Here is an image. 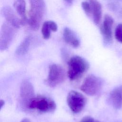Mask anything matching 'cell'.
Segmentation results:
<instances>
[{
	"label": "cell",
	"mask_w": 122,
	"mask_h": 122,
	"mask_svg": "<svg viewBox=\"0 0 122 122\" xmlns=\"http://www.w3.org/2000/svg\"><path fill=\"white\" fill-rule=\"evenodd\" d=\"M30 9L29 12L28 24L34 30L39 29L44 17L46 5L44 0H29Z\"/></svg>",
	"instance_id": "cell-1"
},
{
	"label": "cell",
	"mask_w": 122,
	"mask_h": 122,
	"mask_svg": "<svg viewBox=\"0 0 122 122\" xmlns=\"http://www.w3.org/2000/svg\"><path fill=\"white\" fill-rule=\"evenodd\" d=\"M89 67V63L85 59L79 56H73L68 62V77L71 81L76 80L81 77Z\"/></svg>",
	"instance_id": "cell-2"
},
{
	"label": "cell",
	"mask_w": 122,
	"mask_h": 122,
	"mask_svg": "<svg viewBox=\"0 0 122 122\" xmlns=\"http://www.w3.org/2000/svg\"><path fill=\"white\" fill-rule=\"evenodd\" d=\"M56 108V104L51 98L43 95L35 96L30 102L28 109L36 110L42 113L54 112Z\"/></svg>",
	"instance_id": "cell-3"
},
{
	"label": "cell",
	"mask_w": 122,
	"mask_h": 122,
	"mask_svg": "<svg viewBox=\"0 0 122 122\" xmlns=\"http://www.w3.org/2000/svg\"><path fill=\"white\" fill-rule=\"evenodd\" d=\"M103 81L101 78L91 74L84 79L81 86L80 89L85 94L93 96L101 91Z\"/></svg>",
	"instance_id": "cell-4"
},
{
	"label": "cell",
	"mask_w": 122,
	"mask_h": 122,
	"mask_svg": "<svg viewBox=\"0 0 122 122\" xmlns=\"http://www.w3.org/2000/svg\"><path fill=\"white\" fill-rule=\"evenodd\" d=\"M65 79V73L62 66L53 63L49 66L48 75L45 83L50 87H54L63 82Z\"/></svg>",
	"instance_id": "cell-5"
},
{
	"label": "cell",
	"mask_w": 122,
	"mask_h": 122,
	"mask_svg": "<svg viewBox=\"0 0 122 122\" xmlns=\"http://www.w3.org/2000/svg\"><path fill=\"white\" fill-rule=\"evenodd\" d=\"M86 98L81 93L76 91H70L67 97V102L71 111L78 113L84 109L86 103Z\"/></svg>",
	"instance_id": "cell-6"
},
{
	"label": "cell",
	"mask_w": 122,
	"mask_h": 122,
	"mask_svg": "<svg viewBox=\"0 0 122 122\" xmlns=\"http://www.w3.org/2000/svg\"><path fill=\"white\" fill-rule=\"evenodd\" d=\"M15 28L7 22L3 23L0 35V50L1 51L7 49L10 45L15 34Z\"/></svg>",
	"instance_id": "cell-7"
},
{
	"label": "cell",
	"mask_w": 122,
	"mask_h": 122,
	"mask_svg": "<svg viewBox=\"0 0 122 122\" xmlns=\"http://www.w3.org/2000/svg\"><path fill=\"white\" fill-rule=\"evenodd\" d=\"M20 94L22 106L28 109L30 102L35 97L34 87L28 80L22 81L20 86Z\"/></svg>",
	"instance_id": "cell-8"
},
{
	"label": "cell",
	"mask_w": 122,
	"mask_h": 122,
	"mask_svg": "<svg viewBox=\"0 0 122 122\" xmlns=\"http://www.w3.org/2000/svg\"><path fill=\"white\" fill-rule=\"evenodd\" d=\"M113 21V18L109 15L106 14L104 16L103 22L100 27V30L105 44H109L112 42V28Z\"/></svg>",
	"instance_id": "cell-9"
},
{
	"label": "cell",
	"mask_w": 122,
	"mask_h": 122,
	"mask_svg": "<svg viewBox=\"0 0 122 122\" xmlns=\"http://www.w3.org/2000/svg\"><path fill=\"white\" fill-rule=\"evenodd\" d=\"M2 16L15 29H18L21 25L20 20L18 17L15 11L9 6L2 8L0 11Z\"/></svg>",
	"instance_id": "cell-10"
},
{
	"label": "cell",
	"mask_w": 122,
	"mask_h": 122,
	"mask_svg": "<svg viewBox=\"0 0 122 122\" xmlns=\"http://www.w3.org/2000/svg\"><path fill=\"white\" fill-rule=\"evenodd\" d=\"M110 102L115 109H120L122 107V85L113 89L109 95Z\"/></svg>",
	"instance_id": "cell-11"
},
{
	"label": "cell",
	"mask_w": 122,
	"mask_h": 122,
	"mask_svg": "<svg viewBox=\"0 0 122 122\" xmlns=\"http://www.w3.org/2000/svg\"><path fill=\"white\" fill-rule=\"evenodd\" d=\"M90 4L91 15L93 22L98 25L101 21L102 16V7L101 3L97 0H87Z\"/></svg>",
	"instance_id": "cell-12"
},
{
	"label": "cell",
	"mask_w": 122,
	"mask_h": 122,
	"mask_svg": "<svg viewBox=\"0 0 122 122\" xmlns=\"http://www.w3.org/2000/svg\"><path fill=\"white\" fill-rule=\"evenodd\" d=\"M63 38L66 43L74 48H77L80 45V41L76 34L68 27H65L63 29Z\"/></svg>",
	"instance_id": "cell-13"
},
{
	"label": "cell",
	"mask_w": 122,
	"mask_h": 122,
	"mask_svg": "<svg viewBox=\"0 0 122 122\" xmlns=\"http://www.w3.org/2000/svg\"><path fill=\"white\" fill-rule=\"evenodd\" d=\"M13 7L17 14L20 17L21 25H24L28 24V18L26 14V2L25 0H16L13 4Z\"/></svg>",
	"instance_id": "cell-14"
},
{
	"label": "cell",
	"mask_w": 122,
	"mask_h": 122,
	"mask_svg": "<svg viewBox=\"0 0 122 122\" xmlns=\"http://www.w3.org/2000/svg\"><path fill=\"white\" fill-rule=\"evenodd\" d=\"M31 41V37L27 36L17 48L15 53L18 55H23L29 51Z\"/></svg>",
	"instance_id": "cell-15"
},
{
	"label": "cell",
	"mask_w": 122,
	"mask_h": 122,
	"mask_svg": "<svg viewBox=\"0 0 122 122\" xmlns=\"http://www.w3.org/2000/svg\"><path fill=\"white\" fill-rule=\"evenodd\" d=\"M110 8L119 18H122V0H115L110 5Z\"/></svg>",
	"instance_id": "cell-16"
},
{
	"label": "cell",
	"mask_w": 122,
	"mask_h": 122,
	"mask_svg": "<svg viewBox=\"0 0 122 122\" xmlns=\"http://www.w3.org/2000/svg\"><path fill=\"white\" fill-rule=\"evenodd\" d=\"M51 30L48 24V21H46L42 24L41 27V34L44 39H49L51 37Z\"/></svg>",
	"instance_id": "cell-17"
},
{
	"label": "cell",
	"mask_w": 122,
	"mask_h": 122,
	"mask_svg": "<svg viewBox=\"0 0 122 122\" xmlns=\"http://www.w3.org/2000/svg\"><path fill=\"white\" fill-rule=\"evenodd\" d=\"M114 36L116 40L122 43V23L118 24L115 29Z\"/></svg>",
	"instance_id": "cell-18"
},
{
	"label": "cell",
	"mask_w": 122,
	"mask_h": 122,
	"mask_svg": "<svg viewBox=\"0 0 122 122\" xmlns=\"http://www.w3.org/2000/svg\"><path fill=\"white\" fill-rule=\"evenodd\" d=\"M81 7L84 10L85 13L87 16H90L91 15V5L89 1H83L81 3Z\"/></svg>",
	"instance_id": "cell-19"
},
{
	"label": "cell",
	"mask_w": 122,
	"mask_h": 122,
	"mask_svg": "<svg viewBox=\"0 0 122 122\" xmlns=\"http://www.w3.org/2000/svg\"><path fill=\"white\" fill-rule=\"evenodd\" d=\"M80 122H101L99 121L94 119L91 116H85L82 118Z\"/></svg>",
	"instance_id": "cell-20"
},
{
	"label": "cell",
	"mask_w": 122,
	"mask_h": 122,
	"mask_svg": "<svg viewBox=\"0 0 122 122\" xmlns=\"http://www.w3.org/2000/svg\"><path fill=\"white\" fill-rule=\"evenodd\" d=\"M47 21L51 31L54 32L56 31L58 29V26L57 24L52 20H48Z\"/></svg>",
	"instance_id": "cell-21"
},
{
	"label": "cell",
	"mask_w": 122,
	"mask_h": 122,
	"mask_svg": "<svg viewBox=\"0 0 122 122\" xmlns=\"http://www.w3.org/2000/svg\"><path fill=\"white\" fill-rule=\"evenodd\" d=\"M5 104V102L4 100H0V109H1L2 108V107L4 106Z\"/></svg>",
	"instance_id": "cell-22"
},
{
	"label": "cell",
	"mask_w": 122,
	"mask_h": 122,
	"mask_svg": "<svg viewBox=\"0 0 122 122\" xmlns=\"http://www.w3.org/2000/svg\"><path fill=\"white\" fill-rule=\"evenodd\" d=\"M20 122H31V121L28 118H24L20 121Z\"/></svg>",
	"instance_id": "cell-23"
},
{
	"label": "cell",
	"mask_w": 122,
	"mask_h": 122,
	"mask_svg": "<svg viewBox=\"0 0 122 122\" xmlns=\"http://www.w3.org/2000/svg\"><path fill=\"white\" fill-rule=\"evenodd\" d=\"M63 0L68 3H71L73 1V0Z\"/></svg>",
	"instance_id": "cell-24"
}]
</instances>
